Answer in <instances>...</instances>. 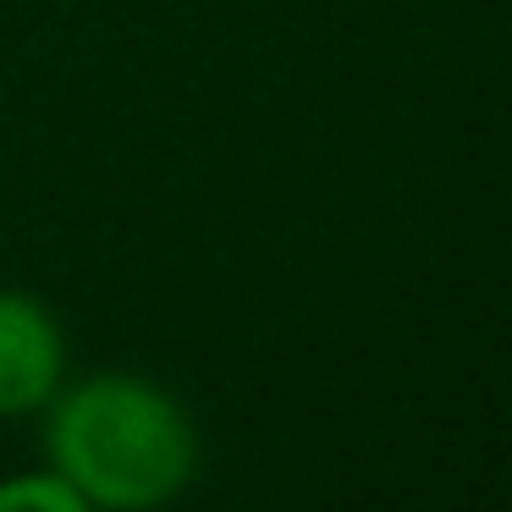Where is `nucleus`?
Listing matches in <instances>:
<instances>
[{
	"instance_id": "f257e3e1",
	"label": "nucleus",
	"mask_w": 512,
	"mask_h": 512,
	"mask_svg": "<svg viewBox=\"0 0 512 512\" xmlns=\"http://www.w3.org/2000/svg\"><path fill=\"white\" fill-rule=\"evenodd\" d=\"M45 457L94 512H155L199 479V430L166 386L100 369L50 397Z\"/></svg>"
},
{
	"instance_id": "f03ea898",
	"label": "nucleus",
	"mask_w": 512,
	"mask_h": 512,
	"mask_svg": "<svg viewBox=\"0 0 512 512\" xmlns=\"http://www.w3.org/2000/svg\"><path fill=\"white\" fill-rule=\"evenodd\" d=\"M67 386V336L34 292L0 287V419L45 413Z\"/></svg>"
},
{
	"instance_id": "7ed1b4c3",
	"label": "nucleus",
	"mask_w": 512,
	"mask_h": 512,
	"mask_svg": "<svg viewBox=\"0 0 512 512\" xmlns=\"http://www.w3.org/2000/svg\"><path fill=\"white\" fill-rule=\"evenodd\" d=\"M0 512H94V507L72 485H61L50 468H39V474L0 479Z\"/></svg>"
}]
</instances>
